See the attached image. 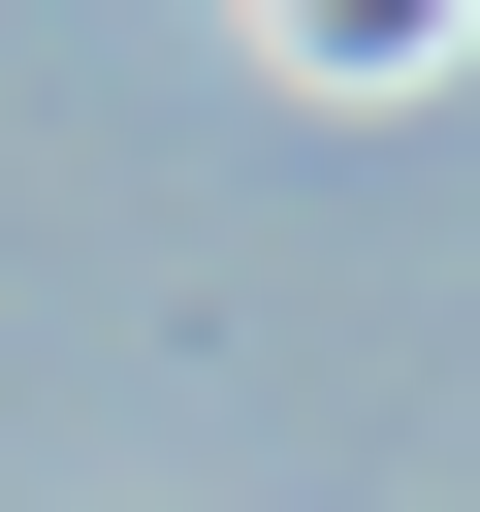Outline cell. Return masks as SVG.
I'll return each instance as SVG.
<instances>
[{"instance_id": "1", "label": "cell", "mask_w": 480, "mask_h": 512, "mask_svg": "<svg viewBox=\"0 0 480 512\" xmlns=\"http://www.w3.org/2000/svg\"><path fill=\"white\" fill-rule=\"evenodd\" d=\"M256 64H320V96H416V64H480V0H256Z\"/></svg>"}]
</instances>
